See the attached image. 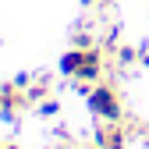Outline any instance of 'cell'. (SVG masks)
Instances as JSON below:
<instances>
[{
    "label": "cell",
    "mask_w": 149,
    "mask_h": 149,
    "mask_svg": "<svg viewBox=\"0 0 149 149\" xmlns=\"http://www.w3.org/2000/svg\"><path fill=\"white\" fill-rule=\"evenodd\" d=\"M103 64H107V50L103 46H71V50L61 53V74L71 78V85L82 96L103 78Z\"/></svg>",
    "instance_id": "1"
},
{
    "label": "cell",
    "mask_w": 149,
    "mask_h": 149,
    "mask_svg": "<svg viewBox=\"0 0 149 149\" xmlns=\"http://www.w3.org/2000/svg\"><path fill=\"white\" fill-rule=\"evenodd\" d=\"M85 103H89V114L96 121H124V103H121V92L110 78H100L85 92Z\"/></svg>",
    "instance_id": "2"
},
{
    "label": "cell",
    "mask_w": 149,
    "mask_h": 149,
    "mask_svg": "<svg viewBox=\"0 0 149 149\" xmlns=\"http://www.w3.org/2000/svg\"><path fill=\"white\" fill-rule=\"evenodd\" d=\"M29 107H32V100H29L25 89H18L14 82H4V85H0V117H4L7 124L22 121V114H25Z\"/></svg>",
    "instance_id": "3"
},
{
    "label": "cell",
    "mask_w": 149,
    "mask_h": 149,
    "mask_svg": "<svg viewBox=\"0 0 149 149\" xmlns=\"http://www.w3.org/2000/svg\"><path fill=\"white\" fill-rule=\"evenodd\" d=\"M128 135H132V132H128L121 121H100L92 142L103 146V149H128Z\"/></svg>",
    "instance_id": "4"
},
{
    "label": "cell",
    "mask_w": 149,
    "mask_h": 149,
    "mask_svg": "<svg viewBox=\"0 0 149 149\" xmlns=\"http://www.w3.org/2000/svg\"><path fill=\"white\" fill-rule=\"evenodd\" d=\"M114 57H117L121 68H132V64L142 61V46H117V50H114Z\"/></svg>",
    "instance_id": "5"
},
{
    "label": "cell",
    "mask_w": 149,
    "mask_h": 149,
    "mask_svg": "<svg viewBox=\"0 0 149 149\" xmlns=\"http://www.w3.org/2000/svg\"><path fill=\"white\" fill-rule=\"evenodd\" d=\"M36 114H39V117H57V114H61V100L53 96V92L43 96L39 103H36Z\"/></svg>",
    "instance_id": "6"
},
{
    "label": "cell",
    "mask_w": 149,
    "mask_h": 149,
    "mask_svg": "<svg viewBox=\"0 0 149 149\" xmlns=\"http://www.w3.org/2000/svg\"><path fill=\"white\" fill-rule=\"evenodd\" d=\"M11 82H14L18 89H25V92H29V85L36 82V74H29V71H22V74H14V78H11Z\"/></svg>",
    "instance_id": "7"
},
{
    "label": "cell",
    "mask_w": 149,
    "mask_h": 149,
    "mask_svg": "<svg viewBox=\"0 0 149 149\" xmlns=\"http://www.w3.org/2000/svg\"><path fill=\"white\" fill-rule=\"evenodd\" d=\"M82 4H85V7H100V11H107L110 0H82Z\"/></svg>",
    "instance_id": "8"
},
{
    "label": "cell",
    "mask_w": 149,
    "mask_h": 149,
    "mask_svg": "<svg viewBox=\"0 0 149 149\" xmlns=\"http://www.w3.org/2000/svg\"><path fill=\"white\" fill-rule=\"evenodd\" d=\"M0 149H22L18 142H0Z\"/></svg>",
    "instance_id": "9"
}]
</instances>
